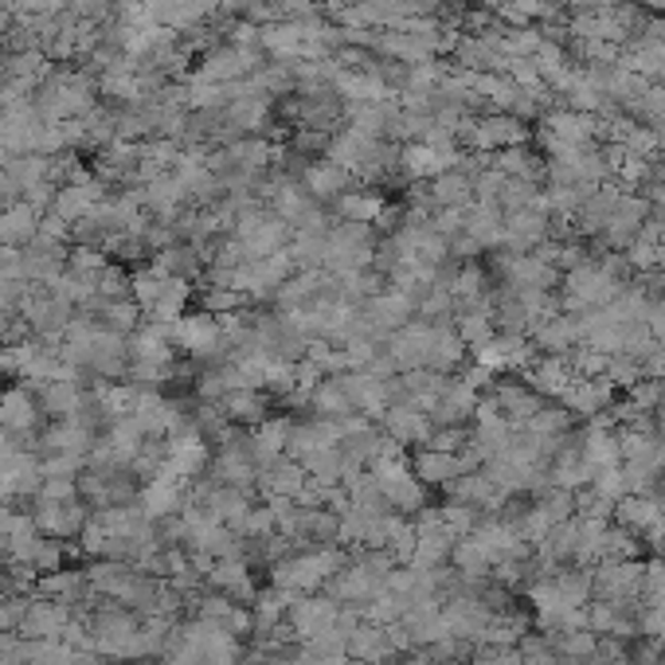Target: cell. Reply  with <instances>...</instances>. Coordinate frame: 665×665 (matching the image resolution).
<instances>
[{"mask_svg": "<svg viewBox=\"0 0 665 665\" xmlns=\"http://www.w3.org/2000/svg\"><path fill=\"white\" fill-rule=\"evenodd\" d=\"M348 560V553L341 545L333 548H298V553L282 556L270 564V583L290 596H313L333 579V571Z\"/></svg>", "mask_w": 665, "mask_h": 665, "instance_id": "obj_1", "label": "cell"}, {"mask_svg": "<svg viewBox=\"0 0 665 665\" xmlns=\"http://www.w3.org/2000/svg\"><path fill=\"white\" fill-rule=\"evenodd\" d=\"M376 239L380 235L372 232V224H337L325 232V259H321V270L333 278H353L361 270L372 267L376 259Z\"/></svg>", "mask_w": 665, "mask_h": 665, "instance_id": "obj_2", "label": "cell"}, {"mask_svg": "<svg viewBox=\"0 0 665 665\" xmlns=\"http://www.w3.org/2000/svg\"><path fill=\"white\" fill-rule=\"evenodd\" d=\"M622 286H626V282L614 275L611 262L583 259L579 267L568 270V278H564V290H560L564 313H596V310H607Z\"/></svg>", "mask_w": 665, "mask_h": 665, "instance_id": "obj_3", "label": "cell"}, {"mask_svg": "<svg viewBox=\"0 0 665 665\" xmlns=\"http://www.w3.org/2000/svg\"><path fill=\"white\" fill-rule=\"evenodd\" d=\"M133 302L138 310L146 313L149 321H164V325H173L189 313L192 302V282L189 278H173V275H161V270L146 267L133 275Z\"/></svg>", "mask_w": 665, "mask_h": 665, "instance_id": "obj_4", "label": "cell"}, {"mask_svg": "<svg viewBox=\"0 0 665 665\" xmlns=\"http://www.w3.org/2000/svg\"><path fill=\"white\" fill-rule=\"evenodd\" d=\"M368 474L376 478V490H380L384 505H388L392 513H399V517H415V513L427 505V485L415 478L411 462H407L404 454H396V459H376L368 466Z\"/></svg>", "mask_w": 665, "mask_h": 665, "instance_id": "obj_5", "label": "cell"}, {"mask_svg": "<svg viewBox=\"0 0 665 665\" xmlns=\"http://www.w3.org/2000/svg\"><path fill=\"white\" fill-rule=\"evenodd\" d=\"M173 341L184 356H192V361H200V364H216L227 356L224 321L207 310L184 313L181 321H173Z\"/></svg>", "mask_w": 665, "mask_h": 665, "instance_id": "obj_6", "label": "cell"}, {"mask_svg": "<svg viewBox=\"0 0 665 665\" xmlns=\"http://www.w3.org/2000/svg\"><path fill=\"white\" fill-rule=\"evenodd\" d=\"M454 533L447 528V521H442L439 505H423V510L415 513V556L411 564L415 568H447L450 564V553H454Z\"/></svg>", "mask_w": 665, "mask_h": 665, "instance_id": "obj_7", "label": "cell"}, {"mask_svg": "<svg viewBox=\"0 0 665 665\" xmlns=\"http://www.w3.org/2000/svg\"><path fill=\"white\" fill-rule=\"evenodd\" d=\"M642 576H646L642 560H603L591 568V588H596V599H603V603L639 607Z\"/></svg>", "mask_w": 665, "mask_h": 665, "instance_id": "obj_8", "label": "cell"}, {"mask_svg": "<svg viewBox=\"0 0 665 665\" xmlns=\"http://www.w3.org/2000/svg\"><path fill=\"white\" fill-rule=\"evenodd\" d=\"M337 619H341V603H333L325 591H313V596H294L290 614H286V622H290V631H294L298 642H313V639H325V634H341ZM341 639H345V634H341Z\"/></svg>", "mask_w": 665, "mask_h": 665, "instance_id": "obj_9", "label": "cell"}, {"mask_svg": "<svg viewBox=\"0 0 665 665\" xmlns=\"http://www.w3.org/2000/svg\"><path fill=\"white\" fill-rule=\"evenodd\" d=\"M611 517H614V525L626 528L634 540L654 548L657 536H662V525H665V502L654 497V493H626V497L614 502Z\"/></svg>", "mask_w": 665, "mask_h": 665, "instance_id": "obj_10", "label": "cell"}, {"mask_svg": "<svg viewBox=\"0 0 665 665\" xmlns=\"http://www.w3.org/2000/svg\"><path fill=\"white\" fill-rule=\"evenodd\" d=\"M485 396H490L485 404H490L497 415H505V423L517 427V431L545 407V396H540L528 380H517V376H497V380L485 388Z\"/></svg>", "mask_w": 665, "mask_h": 665, "instance_id": "obj_11", "label": "cell"}, {"mask_svg": "<svg viewBox=\"0 0 665 665\" xmlns=\"http://www.w3.org/2000/svg\"><path fill=\"white\" fill-rule=\"evenodd\" d=\"M361 313H364V325H368L372 337L388 345V337L396 333V329H404L407 321H415V302L404 294V290L388 286V290H380L376 298L361 302Z\"/></svg>", "mask_w": 665, "mask_h": 665, "instance_id": "obj_12", "label": "cell"}, {"mask_svg": "<svg viewBox=\"0 0 665 665\" xmlns=\"http://www.w3.org/2000/svg\"><path fill=\"white\" fill-rule=\"evenodd\" d=\"M207 466V442L196 423H181L169 431V447H164V474L173 478H196Z\"/></svg>", "mask_w": 665, "mask_h": 665, "instance_id": "obj_13", "label": "cell"}, {"mask_svg": "<svg viewBox=\"0 0 665 665\" xmlns=\"http://www.w3.org/2000/svg\"><path fill=\"white\" fill-rule=\"evenodd\" d=\"M442 490H447V502L470 505V510L478 513H502V505L510 502V493L493 482L485 470H470V474L454 478V482L442 485Z\"/></svg>", "mask_w": 665, "mask_h": 665, "instance_id": "obj_14", "label": "cell"}, {"mask_svg": "<svg viewBox=\"0 0 665 665\" xmlns=\"http://www.w3.org/2000/svg\"><path fill=\"white\" fill-rule=\"evenodd\" d=\"M40 419H44V407L28 388L0 392V431L9 439H32Z\"/></svg>", "mask_w": 665, "mask_h": 665, "instance_id": "obj_15", "label": "cell"}, {"mask_svg": "<svg viewBox=\"0 0 665 665\" xmlns=\"http://www.w3.org/2000/svg\"><path fill=\"white\" fill-rule=\"evenodd\" d=\"M478 404H482V396H478L474 384H466L462 376H450L439 404L431 407V423L435 427H466V423H474Z\"/></svg>", "mask_w": 665, "mask_h": 665, "instance_id": "obj_16", "label": "cell"}, {"mask_svg": "<svg viewBox=\"0 0 665 665\" xmlns=\"http://www.w3.org/2000/svg\"><path fill=\"white\" fill-rule=\"evenodd\" d=\"M380 427H384V435L396 439L404 450L427 447V439H431V431H435L431 415L419 411V407H411V404H392L388 411L380 415Z\"/></svg>", "mask_w": 665, "mask_h": 665, "instance_id": "obj_17", "label": "cell"}, {"mask_svg": "<svg viewBox=\"0 0 665 665\" xmlns=\"http://www.w3.org/2000/svg\"><path fill=\"white\" fill-rule=\"evenodd\" d=\"M513 435H517V427L505 423V415H497L490 404H478L474 411V427H470V447L478 450V459H482V466L493 459V454H502L505 447L513 442Z\"/></svg>", "mask_w": 665, "mask_h": 665, "instance_id": "obj_18", "label": "cell"}, {"mask_svg": "<svg viewBox=\"0 0 665 665\" xmlns=\"http://www.w3.org/2000/svg\"><path fill=\"white\" fill-rule=\"evenodd\" d=\"M560 404L568 407L576 419H599V415L611 411L614 388L603 380V376H576V380H571V388L560 396Z\"/></svg>", "mask_w": 665, "mask_h": 665, "instance_id": "obj_19", "label": "cell"}, {"mask_svg": "<svg viewBox=\"0 0 665 665\" xmlns=\"http://www.w3.org/2000/svg\"><path fill=\"white\" fill-rule=\"evenodd\" d=\"M302 184L305 192H310L313 200H318L321 207H333V200H341L348 189H356L353 173L348 169H341V164L325 161V157H318V161H310L302 169Z\"/></svg>", "mask_w": 665, "mask_h": 665, "instance_id": "obj_20", "label": "cell"}, {"mask_svg": "<svg viewBox=\"0 0 665 665\" xmlns=\"http://www.w3.org/2000/svg\"><path fill=\"white\" fill-rule=\"evenodd\" d=\"M392 380H396V376H392ZM392 380H384L376 372H345L353 411L364 415V419H380L392 407Z\"/></svg>", "mask_w": 665, "mask_h": 665, "instance_id": "obj_21", "label": "cell"}, {"mask_svg": "<svg viewBox=\"0 0 665 665\" xmlns=\"http://www.w3.org/2000/svg\"><path fill=\"white\" fill-rule=\"evenodd\" d=\"M345 650H348V657H353V665H376V662H392V657H399L388 626L368 622V619H361V626L348 634Z\"/></svg>", "mask_w": 665, "mask_h": 665, "instance_id": "obj_22", "label": "cell"}, {"mask_svg": "<svg viewBox=\"0 0 665 665\" xmlns=\"http://www.w3.org/2000/svg\"><path fill=\"white\" fill-rule=\"evenodd\" d=\"M528 341H533V348L540 356H568L579 348V318L576 313H553L548 321H540V325L528 333Z\"/></svg>", "mask_w": 665, "mask_h": 665, "instance_id": "obj_23", "label": "cell"}, {"mask_svg": "<svg viewBox=\"0 0 665 665\" xmlns=\"http://www.w3.org/2000/svg\"><path fill=\"white\" fill-rule=\"evenodd\" d=\"M207 583L216 588V596L232 599V603H255V596H259L251 568H247L239 556H235V560L212 564V568H207Z\"/></svg>", "mask_w": 665, "mask_h": 665, "instance_id": "obj_24", "label": "cell"}, {"mask_svg": "<svg viewBox=\"0 0 665 665\" xmlns=\"http://www.w3.org/2000/svg\"><path fill=\"white\" fill-rule=\"evenodd\" d=\"M35 392H40L35 399H40L44 415H55V419H75L87 407V392H83V384L75 376H55V380L35 384Z\"/></svg>", "mask_w": 665, "mask_h": 665, "instance_id": "obj_25", "label": "cell"}, {"mask_svg": "<svg viewBox=\"0 0 665 665\" xmlns=\"http://www.w3.org/2000/svg\"><path fill=\"white\" fill-rule=\"evenodd\" d=\"M305 407H310L313 415H321V419H348V415H356L353 396H348V384H345V372H329V376H321V380L313 384Z\"/></svg>", "mask_w": 665, "mask_h": 665, "instance_id": "obj_26", "label": "cell"}, {"mask_svg": "<svg viewBox=\"0 0 665 665\" xmlns=\"http://www.w3.org/2000/svg\"><path fill=\"white\" fill-rule=\"evenodd\" d=\"M305 466L298 459H290V454H282V459L267 462V466H259V490L262 497H290V502H298V493H302L305 485Z\"/></svg>", "mask_w": 665, "mask_h": 665, "instance_id": "obj_27", "label": "cell"}, {"mask_svg": "<svg viewBox=\"0 0 665 665\" xmlns=\"http://www.w3.org/2000/svg\"><path fill=\"white\" fill-rule=\"evenodd\" d=\"M270 404H275V396L270 392H262V388H239V392H232V396H224L219 399V407H224V415H227V423L232 427H259L262 419H270Z\"/></svg>", "mask_w": 665, "mask_h": 665, "instance_id": "obj_28", "label": "cell"}, {"mask_svg": "<svg viewBox=\"0 0 665 665\" xmlns=\"http://www.w3.org/2000/svg\"><path fill=\"white\" fill-rule=\"evenodd\" d=\"M35 521H40V528L52 536H75V533H83V525H87V513H83V505L75 502V493H71V497H40Z\"/></svg>", "mask_w": 665, "mask_h": 665, "instance_id": "obj_29", "label": "cell"}, {"mask_svg": "<svg viewBox=\"0 0 665 665\" xmlns=\"http://www.w3.org/2000/svg\"><path fill=\"white\" fill-rule=\"evenodd\" d=\"M40 207H32L28 200L0 207V247H28L40 235Z\"/></svg>", "mask_w": 665, "mask_h": 665, "instance_id": "obj_30", "label": "cell"}, {"mask_svg": "<svg viewBox=\"0 0 665 665\" xmlns=\"http://www.w3.org/2000/svg\"><path fill=\"white\" fill-rule=\"evenodd\" d=\"M525 380L533 384L540 396H564L576 380V368H571L568 356H533L528 361Z\"/></svg>", "mask_w": 665, "mask_h": 665, "instance_id": "obj_31", "label": "cell"}, {"mask_svg": "<svg viewBox=\"0 0 665 665\" xmlns=\"http://www.w3.org/2000/svg\"><path fill=\"white\" fill-rule=\"evenodd\" d=\"M384 207H388V200L376 189H348L341 200H333L329 212L337 219H345V224H376Z\"/></svg>", "mask_w": 665, "mask_h": 665, "instance_id": "obj_32", "label": "cell"}, {"mask_svg": "<svg viewBox=\"0 0 665 665\" xmlns=\"http://www.w3.org/2000/svg\"><path fill=\"white\" fill-rule=\"evenodd\" d=\"M290 423L294 419H286V415H270V419H262L259 427H251V450H255V462L259 466H267V462L282 459L286 454V442H290Z\"/></svg>", "mask_w": 665, "mask_h": 665, "instance_id": "obj_33", "label": "cell"}, {"mask_svg": "<svg viewBox=\"0 0 665 665\" xmlns=\"http://www.w3.org/2000/svg\"><path fill=\"white\" fill-rule=\"evenodd\" d=\"M290 603H294V596L270 583L267 591H259V596H255L251 626H255V631H259V634H267V639H270V634H275L278 626H282V622H286V614H290Z\"/></svg>", "mask_w": 665, "mask_h": 665, "instance_id": "obj_34", "label": "cell"}, {"mask_svg": "<svg viewBox=\"0 0 665 665\" xmlns=\"http://www.w3.org/2000/svg\"><path fill=\"white\" fill-rule=\"evenodd\" d=\"M181 502H184L181 478L164 474V470L157 478H149V485L141 490V505H146L149 517H169V513H176Z\"/></svg>", "mask_w": 665, "mask_h": 665, "instance_id": "obj_35", "label": "cell"}, {"mask_svg": "<svg viewBox=\"0 0 665 665\" xmlns=\"http://www.w3.org/2000/svg\"><path fill=\"white\" fill-rule=\"evenodd\" d=\"M200 619L207 622V626H219V631L235 634L239 639L243 631H251V614L243 611V603H232V599L224 596H212L200 603Z\"/></svg>", "mask_w": 665, "mask_h": 665, "instance_id": "obj_36", "label": "cell"}, {"mask_svg": "<svg viewBox=\"0 0 665 665\" xmlns=\"http://www.w3.org/2000/svg\"><path fill=\"white\" fill-rule=\"evenodd\" d=\"M380 553H388L399 568H404V564H411V556H415V521L399 517V513H388Z\"/></svg>", "mask_w": 665, "mask_h": 665, "instance_id": "obj_37", "label": "cell"}, {"mask_svg": "<svg viewBox=\"0 0 665 665\" xmlns=\"http://www.w3.org/2000/svg\"><path fill=\"white\" fill-rule=\"evenodd\" d=\"M63 607L55 603H35L24 611V619H20V631L32 634V639H52V634L63 631Z\"/></svg>", "mask_w": 665, "mask_h": 665, "instance_id": "obj_38", "label": "cell"}, {"mask_svg": "<svg viewBox=\"0 0 665 665\" xmlns=\"http://www.w3.org/2000/svg\"><path fill=\"white\" fill-rule=\"evenodd\" d=\"M521 126L513 118H490V121H482V126H474V146H482V149H490V146H517V138H521Z\"/></svg>", "mask_w": 665, "mask_h": 665, "instance_id": "obj_39", "label": "cell"}, {"mask_svg": "<svg viewBox=\"0 0 665 665\" xmlns=\"http://www.w3.org/2000/svg\"><path fill=\"white\" fill-rule=\"evenodd\" d=\"M298 665H353L348 650H333V646H318V642H302L294 650Z\"/></svg>", "mask_w": 665, "mask_h": 665, "instance_id": "obj_40", "label": "cell"}, {"mask_svg": "<svg viewBox=\"0 0 665 665\" xmlns=\"http://www.w3.org/2000/svg\"><path fill=\"white\" fill-rule=\"evenodd\" d=\"M470 442V427H435L427 447L431 450H442V454H462Z\"/></svg>", "mask_w": 665, "mask_h": 665, "instance_id": "obj_41", "label": "cell"}, {"mask_svg": "<svg viewBox=\"0 0 665 665\" xmlns=\"http://www.w3.org/2000/svg\"><path fill=\"white\" fill-rule=\"evenodd\" d=\"M654 431L665 439V399H662V404H657V411H654Z\"/></svg>", "mask_w": 665, "mask_h": 665, "instance_id": "obj_42", "label": "cell"}, {"mask_svg": "<svg viewBox=\"0 0 665 665\" xmlns=\"http://www.w3.org/2000/svg\"><path fill=\"white\" fill-rule=\"evenodd\" d=\"M657 556H665V525H662V536H657V545H654Z\"/></svg>", "mask_w": 665, "mask_h": 665, "instance_id": "obj_43", "label": "cell"}, {"mask_svg": "<svg viewBox=\"0 0 665 665\" xmlns=\"http://www.w3.org/2000/svg\"><path fill=\"white\" fill-rule=\"evenodd\" d=\"M470 665H490V662H485V657H482V654H478V650H474V662H470Z\"/></svg>", "mask_w": 665, "mask_h": 665, "instance_id": "obj_44", "label": "cell"}, {"mask_svg": "<svg viewBox=\"0 0 665 665\" xmlns=\"http://www.w3.org/2000/svg\"><path fill=\"white\" fill-rule=\"evenodd\" d=\"M423 665H462V662H431V657H427Z\"/></svg>", "mask_w": 665, "mask_h": 665, "instance_id": "obj_45", "label": "cell"}, {"mask_svg": "<svg viewBox=\"0 0 665 665\" xmlns=\"http://www.w3.org/2000/svg\"><path fill=\"white\" fill-rule=\"evenodd\" d=\"M657 485H662V493H665V470H662V478H657Z\"/></svg>", "mask_w": 665, "mask_h": 665, "instance_id": "obj_46", "label": "cell"}, {"mask_svg": "<svg viewBox=\"0 0 665 665\" xmlns=\"http://www.w3.org/2000/svg\"><path fill=\"white\" fill-rule=\"evenodd\" d=\"M376 665H396V662H376Z\"/></svg>", "mask_w": 665, "mask_h": 665, "instance_id": "obj_47", "label": "cell"}]
</instances>
